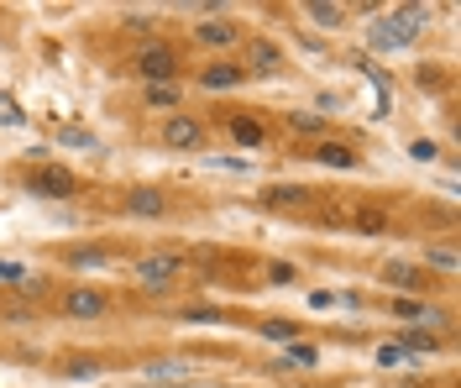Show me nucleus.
Segmentation results:
<instances>
[{"mask_svg": "<svg viewBox=\"0 0 461 388\" xmlns=\"http://www.w3.org/2000/svg\"><path fill=\"white\" fill-rule=\"evenodd\" d=\"M262 200H267L273 210H304L315 194H310V189H299V184H278V189H267Z\"/></svg>", "mask_w": 461, "mask_h": 388, "instance_id": "9b49d317", "label": "nucleus"}, {"mask_svg": "<svg viewBox=\"0 0 461 388\" xmlns=\"http://www.w3.org/2000/svg\"><path fill=\"white\" fill-rule=\"evenodd\" d=\"M430 27V5H393V11H383V22L367 27V48L377 53H399L409 42H420V32Z\"/></svg>", "mask_w": 461, "mask_h": 388, "instance_id": "f257e3e1", "label": "nucleus"}, {"mask_svg": "<svg viewBox=\"0 0 461 388\" xmlns=\"http://www.w3.org/2000/svg\"><path fill=\"white\" fill-rule=\"evenodd\" d=\"M304 16H310L315 27H341L346 5H330V0H304Z\"/></svg>", "mask_w": 461, "mask_h": 388, "instance_id": "ddd939ff", "label": "nucleus"}, {"mask_svg": "<svg viewBox=\"0 0 461 388\" xmlns=\"http://www.w3.org/2000/svg\"><path fill=\"white\" fill-rule=\"evenodd\" d=\"M425 268L456 273V247H425Z\"/></svg>", "mask_w": 461, "mask_h": 388, "instance_id": "aec40b11", "label": "nucleus"}, {"mask_svg": "<svg viewBox=\"0 0 461 388\" xmlns=\"http://www.w3.org/2000/svg\"><path fill=\"white\" fill-rule=\"evenodd\" d=\"M163 148H173V152H200L204 148V126L194 116H184V111H173V116L163 121Z\"/></svg>", "mask_w": 461, "mask_h": 388, "instance_id": "39448f33", "label": "nucleus"}, {"mask_svg": "<svg viewBox=\"0 0 461 388\" xmlns=\"http://www.w3.org/2000/svg\"><path fill=\"white\" fill-rule=\"evenodd\" d=\"M131 273L142 278L147 289H173L178 273H184V257H173V252H147V257L131 263Z\"/></svg>", "mask_w": 461, "mask_h": 388, "instance_id": "7ed1b4c3", "label": "nucleus"}, {"mask_svg": "<svg viewBox=\"0 0 461 388\" xmlns=\"http://www.w3.org/2000/svg\"><path fill=\"white\" fill-rule=\"evenodd\" d=\"M137 74H142L147 85H178V53H173L168 42H147L142 53H137Z\"/></svg>", "mask_w": 461, "mask_h": 388, "instance_id": "f03ea898", "label": "nucleus"}, {"mask_svg": "<svg viewBox=\"0 0 461 388\" xmlns=\"http://www.w3.org/2000/svg\"><path fill=\"white\" fill-rule=\"evenodd\" d=\"M0 121H5V126H22V121H27V111H22L11 95H0Z\"/></svg>", "mask_w": 461, "mask_h": 388, "instance_id": "5701e85b", "label": "nucleus"}, {"mask_svg": "<svg viewBox=\"0 0 461 388\" xmlns=\"http://www.w3.org/2000/svg\"><path fill=\"white\" fill-rule=\"evenodd\" d=\"M383 278H388L393 289H425V273H420V268H403V263H388V268H383Z\"/></svg>", "mask_w": 461, "mask_h": 388, "instance_id": "dca6fc26", "label": "nucleus"}, {"mask_svg": "<svg viewBox=\"0 0 461 388\" xmlns=\"http://www.w3.org/2000/svg\"><path fill=\"white\" fill-rule=\"evenodd\" d=\"M126 210L142 215V221H152V215L168 210V200H163V189H131V194H126Z\"/></svg>", "mask_w": 461, "mask_h": 388, "instance_id": "1a4fd4ad", "label": "nucleus"}, {"mask_svg": "<svg viewBox=\"0 0 461 388\" xmlns=\"http://www.w3.org/2000/svg\"><path fill=\"white\" fill-rule=\"evenodd\" d=\"M315 362H320V352L310 347V341H294V347H288L284 357H278V367H299V373H310Z\"/></svg>", "mask_w": 461, "mask_h": 388, "instance_id": "4468645a", "label": "nucleus"}, {"mask_svg": "<svg viewBox=\"0 0 461 388\" xmlns=\"http://www.w3.org/2000/svg\"><path fill=\"white\" fill-rule=\"evenodd\" d=\"M409 158H420V163H430V158H435V142H409Z\"/></svg>", "mask_w": 461, "mask_h": 388, "instance_id": "c85d7f7f", "label": "nucleus"}, {"mask_svg": "<svg viewBox=\"0 0 461 388\" xmlns=\"http://www.w3.org/2000/svg\"><path fill=\"white\" fill-rule=\"evenodd\" d=\"M0 42H5V32H0Z\"/></svg>", "mask_w": 461, "mask_h": 388, "instance_id": "7c9ffc66", "label": "nucleus"}, {"mask_svg": "<svg viewBox=\"0 0 461 388\" xmlns=\"http://www.w3.org/2000/svg\"><path fill=\"white\" fill-rule=\"evenodd\" d=\"M310 158H315V163H325V168H357V152L346 148V142H315V148H310Z\"/></svg>", "mask_w": 461, "mask_h": 388, "instance_id": "9d476101", "label": "nucleus"}, {"mask_svg": "<svg viewBox=\"0 0 461 388\" xmlns=\"http://www.w3.org/2000/svg\"><path fill=\"white\" fill-rule=\"evenodd\" d=\"M27 189L37 194V200H74V194H79V179L53 163V168H37V174L27 179Z\"/></svg>", "mask_w": 461, "mask_h": 388, "instance_id": "20e7f679", "label": "nucleus"}, {"mask_svg": "<svg viewBox=\"0 0 461 388\" xmlns=\"http://www.w3.org/2000/svg\"><path fill=\"white\" fill-rule=\"evenodd\" d=\"M58 142H68V148H95V137L79 131V126H63V131H58Z\"/></svg>", "mask_w": 461, "mask_h": 388, "instance_id": "b1692460", "label": "nucleus"}, {"mask_svg": "<svg viewBox=\"0 0 461 388\" xmlns=\"http://www.w3.org/2000/svg\"><path fill=\"white\" fill-rule=\"evenodd\" d=\"M142 100L152 105V111H168V116H173V111L184 105V90H178V85H147Z\"/></svg>", "mask_w": 461, "mask_h": 388, "instance_id": "f8f14e48", "label": "nucleus"}, {"mask_svg": "<svg viewBox=\"0 0 461 388\" xmlns=\"http://www.w3.org/2000/svg\"><path fill=\"white\" fill-rule=\"evenodd\" d=\"M241 79H247V68H241V63H230V59H215V63H204V68H200V85L210 95H215V90H236Z\"/></svg>", "mask_w": 461, "mask_h": 388, "instance_id": "0eeeda50", "label": "nucleus"}, {"mask_svg": "<svg viewBox=\"0 0 461 388\" xmlns=\"http://www.w3.org/2000/svg\"><path fill=\"white\" fill-rule=\"evenodd\" d=\"M247 59H252V68H262V74H273V68H278V48H273V42H267V37H258V42H252V53H247Z\"/></svg>", "mask_w": 461, "mask_h": 388, "instance_id": "f3484780", "label": "nucleus"}, {"mask_svg": "<svg viewBox=\"0 0 461 388\" xmlns=\"http://www.w3.org/2000/svg\"><path fill=\"white\" fill-rule=\"evenodd\" d=\"M230 137H236L241 148H262V142H267L262 121H247V116H236V121H230Z\"/></svg>", "mask_w": 461, "mask_h": 388, "instance_id": "2eb2a0df", "label": "nucleus"}, {"mask_svg": "<svg viewBox=\"0 0 461 388\" xmlns=\"http://www.w3.org/2000/svg\"><path fill=\"white\" fill-rule=\"evenodd\" d=\"M142 378H152V383H163V378H189V362H147Z\"/></svg>", "mask_w": 461, "mask_h": 388, "instance_id": "a211bd4d", "label": "nucleus"}, {"mask_svg": "<svg viewBox=\"0 0 461 388\" xmlns=\"http://www.w3.org/2000/svg\"><path fill=\"white\" fill-rule=\"evenodd\" d=\"M399 347L409 352V357H430V352L440 347V341H435V336H425V330H409V336H403Z\"/></svg>", "mask_w": 461, "mask_h": 388, "instance_id": "6ab92c4d", "label": "nucleus"}, {"mask_svg": "<svg viewBox=\"0 0 461 388\" xmlns=\"http://www.w3.org/2000/svg\"><path fill=\"white\" fill-rule=\"evenodd\" d=\"M288 126H294V131H320V116H310V111H294V116H288Z\"/></svg>", "mask_w": 461, "mask_h": 388, "instance_id": "a878e982", "label": "nucleus"}, {"mask_svg": "<svg viewBox=\"0 0 461 388\" xmlns=\"http://www.w3.org/2000/svg\"><path fill=\"white\" fill-rule=\"evenodd\" d=\"M63 315L68 320H100L105 315V294L100 289H68L63 294Z\"/></svg>", "mask_w": 461, "mask_h": 388, "instance_id": "423d86ee", "label": "nucleus"}, {"mask_svg": "<svg viewBox=\"0 0 461 388\" xmlns=\"http://www.w3.org/2000/svg\"><path fill=\"white\" fill-rule=\"evenodd\" d=\"M74 268H105V252H74Z\"/></svg>", "mask_w": 461, "mask_h": 388, "instance_id": "bb28decb", "label": "nucleus"}, {"mask_svg": "<svg viewBox=\"0 0 461 388\" xmlns=\"http://www.w3.org/2000/svg\"><path fill=\"white\" fill-rule=\"evenodd\" d=\"M63 373H68V378H95V373H100V362H68Z\"/></svg>", "mask_w": 461, "mask_h": 388, "instance_id": "cd10ccee", "label": "nucleus"}, {"mask_svg": "<svg viewBox=\"0 0 461 388\" xmlns=\"http://www.w3.org/2000/svg\"><path fill=\"white\" fill-rule=\"evenodd\" d=\"M241 32H236V22H226V16H210V22H194V42L200 48H230Z\"/></svg>", "mask_w": 461, "mask_h": 388, "instance_id": "6e6552de", "label": "nucleus"}, {"mask_svg": "<svg viewBox=\"0 0 461 388\" xmlns=\"http://www.w3.org/2000/svg\"><path fill=\"white\" fill-rule=\"evenodd\" d=\"M27 284V268L22 263H0V289H22Z\"/></svg>", "mask_w": 461, "mask_h": 388, "instance_id": "4be33fe9", "label": "nucleus"}, {"mask_svg": "<svg viewBox=\"0 0 461 388\" xmlns=\"http://www.w3.org/2000/svg\"><path fill=\"white\" fill-rule=\"evenodd\" d=\"M294 320H267V326H262V336H267V341H288V336H294Z\"/></svg>", "mask_w": 461, "mask_h": 388, "instance_id": "393cba45", "label": "nucleus"}, {"mask_svg": "<svg viewBox=\"0 0 461 388\" xmlns=\"http://www.w3.org/2000/svg\"><path fill=\"white\" fill-rule=\"evenodd\" d=\"M399 362H409V352H403L399 341H383L377 347V367H399Z\"/></svg>", "mask_w": 461, "mask_h": 388, "instance_id": "412c9836", "label": "nucleus"}, {"mask_svg": "<svg viewBox=\"0 0 461 388\" xmlns=\"http://www.w3.org/2000/svg\"><path fill=\"white\" fill-rule=\"evenodd\" d=\"M267 278H273V284H294V268H288V263H273V268H267Z\"/></svg>", "mask_w": 461, "mask_h": 388, "instance_id": "c756f323", "label": "nucleus"}]
</instances>
